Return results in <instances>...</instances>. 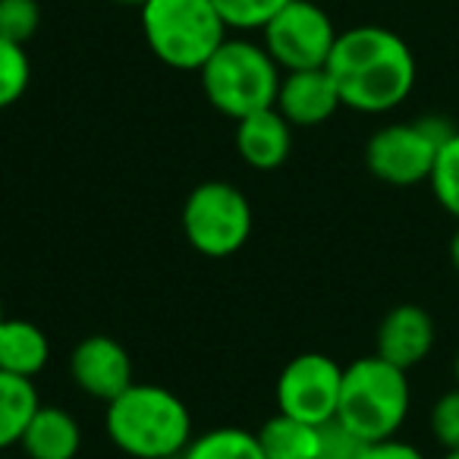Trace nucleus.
I'll return each mask as SVG.
<instances>
[{"instance_id": "nucleus-1", "label": "nucleus", "mask_w": 459, "mask_h": 459, "mask_svg": "<svg viewBox=\"0 0 459 459\" xmlns=\"http://www.w3.org/2000/svg\"><path fill=\"white\" fill-rule=\"evenodd\" d=\"M327 73L343 108L359 114H387L415 89L412 48L384 26H356L337 35Z\"/></svg>"}, {"instance_id": "nucleus-2", "label": "nucleus", "mask_w": 459, "mask_h": 459, "mask_svg": "<svg viewBox=\"0 0 459 459\" xmlns=\"http://www.w3.org/2000/svg\"><path fill=\"white\" fill-rule=\"evenodd\" d=\"M104 428L117 450L133 459L183 456L192 444V415L173 390L160 384H129L108 403Z\"/></svg>"}, {"instance_id": "nucleus-3", "label": "nucleus", "mask_w": 459, "mask_h": 459, "mask_svg": "<svg viewBox=\"0 0 459 459\" xmlns=\"http://www.w3.org/2000/svg\"><path fill=\"white\" fill-rule=\"evenodd\" d=\"M412 406L409 371L384 362L381 356H362L343 368L337 421L365 444L396 437Z\"/></svg>"}, {"instance_id": "nucleus-4", "label": "nucleus", "mask_w": 459, "mask_h": 459, "mask_svg": "<svg viewBox=\"0 0 459 459\" xmlns=\"http://www.w3.org/2000/svg\"><path fill=\"white\" fill-rule=\"evenodd\" d=\"M198 76L211 108L230 120H243L249 114L274 108L283 70L264 51V45L227 39L198 70Z\"/></svg>"}, {"instance_id": "nucleus-5", "label": "nucleus", "mask_w": 459, "mask_h": 459, "mask_svg": "<svg viewBox=\"0 0 459 459\" xmlns=\"http://www.w3.org/2000/svg\"><path fill=\"white\" fill-rule=\"evenodd\" d=\"M142 32L160 64L198 73L227 41V22L214 0H148L142 7Z\"/></svg>"}, {"instance_id": "nucleus-6", "label": "nucleus", "mask_w": 459, "mask_h": 459, "mask_svg": "<svg viewBox=\"0 0 459 459\" xmlns=\"http://www.w3.org/2000/svg\"><path fill=\"white\" fill-rule=\"evenodd\" d=\"M450 133V123L437 117L387 123L365 145V167L375 179H381L384 186H396V189L428 183L440 145Z\"/></svg>"}, {"instance_id": "nucleus-7", "label": "nucleus", "mask_w": 459, "mask_h": 459, "mask_svg": "<svg viewBox=\"0 0 459 459\" xmlns=\"http://www.w3.org/2000/svg\"><path fill=\"white\" fill-rule=\"evenodd\" d=\"M183 233L195 252L227 258L252 237V204L233 183L208 179L189 192L183 204Z\"/></svg>"}, {"instance_id": "nucleus-8", "label": "nucleus", "mask_w": 459, "mask_h": 459, "mask_svg": "<svg viewBox=\"0 0 459 459\" xmlns=\"http://www.w3.org/2000/svg\"><path fill=\"white\" fill-rule=\"evenodd\" d=\"M337 35L340 32L333 29L331 16L318 4L290 0L287 7L262 29V45L283 73L318 70V66H327Z\"/></svg>"}, {"instance_id": "nucleus-9", "label": "nucleus", "mask_w": 459, "mask_h": 459, "mask_svg": "<svg viewBox=\"0 0 459 459\" xmlns=\"http://www.w3.org/2000/svg\"><path fill=\"white\" fill-rule=\"evenodd\" d=\"M340 387H343V368L331 356L302 352L290 359L277 377V412L321 428L337 419Z\"/></svg>"}, {"instance_id": "nucleus-10", "label": "nucleus", "mask_w": 459, "mask_h": 459, "mask_svg": "<svg viewBox=\"0 0 459 459\" xmlns=\"http://www.w3.org/2000/svg\"><path fill=\"white\" fill-rule=\"evenodd\" d=\"M70 375L85 396L110 403L133 384V359L114 337L91 333L70 352Z\"/></svg>"}, {"instance_id": "nucleus-11", "label": "nucleus", "mask_w": 459, "mask_h": 459, "mask_svg": "<svg viewBox=\"0 0 459 459\" xmlns=\"http://www.w3.org/2000/svg\"><path fill=\"white\" fill-rule=\"evenodd\" d=\"M434 340H437V327H434L431 315L415 302H403V306L390 308L377 325L375 356L403 371H412L431 356Z\"/></svg>"}, {"instance_id": "nucleus-12", "label": "nucleus", "mask_w": 459, "mask_h": 459, "mask_svg": "<svg viewBox=\"0 0 459 459\" xmlns=\"http://www.w3.org/2000/svg\"><path fill=\"white\" fill-rule=\"evenodd\" d=\"M274 108L287 117L290 126H321L343 108V101L327 66H318V70L283 73Z\"/></svg>"}, {"instance_id": "nucleus-13", "label": "nucleus", "mask_w": 459, "mask_h": 459, "mask_svg": "<svg viewBox=\"0 0 459 459\" xmlns=\"http://www.w3.org/2000/svg\"><path fill=\"white\" fill-rule=\"evenodd\" d=\"M237 152L255 170H277L293 152V126L277 108L237 120Z\"/></svg>"}, {"instance_id": "nucleus-14", "label": "nucleus", "mask_w": 459, "mask_h": 459, "mask_svg": "<svg viewBox=\"0 0 459 459\" xmlns=\"http://www.w3.org/2000/svg\"><path fill=\"white\" fill-rule=\"evenodd\" d=\"M20 446L29 459H76L82 428L64 406H39L22 431Z\"/></svg>"}, {"instance_id": "nucleus-15", "label": "nucleus", "mask_w": 459, "mask_h": 459, "mask_svg": "<svg viewBox=\"0 0 459 459\" xmlns=\"http://www.w3.org/2000/svg\"><path fill=\"white\" fill-rule=\"evenodd\" d=\"M51 359L48 333L35 321L7 318L0 321V371L20 377H35Z\"/></svg>"}, {"instance_id": "nucleus-16", "label": "nucleus", "mask_w": 459, "mask_h": 459, "mask_svg": "<svg viewBox=\"0 0 459 459\" xmlns=\"http://www.w3.org/2000/svg\"><path fill=\"white\" fill-rule=\"evenodd\" d=\"M318 425H308V421H299L283 412L268 419L258 431V444H262L268 459H315L318 456Z\"/></svg>"}, {"instance_id": "nucleus-17", "label": "nucleus", "mask_w": 459, "mask_h": 459, "mask_svg": "<svg viewBox=\"0 0 459 459\" xmlns=\"http://www.w3.org/2000/svg\"><path fill=\"white\" fill-rule=\"evenodd\" d=\"M39 406L41 400L32 377L0 371V450L20 444L22 431H26Z\"/></svg>"}, {"instance_id": "nucleus-18", "label": "nucleus", "mask_w": 459, "mask_h": 459, "mask_svg": "<svg viewBox=\"0 0 459 459\" xmlns=\"http://www.w3.org/2000/svg\"><path fill=\"white\" fill-rule=\"evenodd\" d=\"M183 459H268L258 444V434L246 428H211L192 437Z\"/></svg>"}, {"instance_id": "nucleus-19", "label": "nucleus", "mask_w": 459, "mask_h": 459, "mask_svg": "<svg viewBox=\"0 0 459 459\" xmlns=\"http://www.w3.org/2000/svg\"><path fill=\"white\" fill-rule=\"evenodd\" d=\"M428 186H431L440 208L459 221V129H453L444 145H440Z\"/></svg>"}, {"instance_id": "nucleus-20", "label": "nucleus", "mask_w": 459, "mask_h": 459, "mask_svg": "<svg viewBox=\"0 0 459 459\" xmlns=\"http://www.w3.org/2000/svg\"><path fill=\"white\" fill-rule=\"evenodd\" d=\"M29 79H32V66H29L26 48L0 35V110L26 95Z\"/></svg>"}, {"instance_id": "nucleus-21", "label": "nucleus", "mask_w": 459, "mask_h": 459, "mask_svg": "<svg viewBox=\"0 0 459 459\" xmlns=\"http://www.w3.org/2000/svg\"><path fill=\"white\" fill-rule=\"evenodd\" d=\"M290 0H214L217 13L223 16L227 29H239V32H249V29H264Z\"/></svg>"}, {"instance_id": "nucleus-22", "label": "nucleus", "mask_w": 459, "mask_h": 459, "mask_svg": "<svg viewBox=\"0 0 459 459\" xmlns=\"http://www.w3.org/2000/svg\"><path fill=\"white\" fill-rule=\"evenodd\" d=\"M41 26L39 0H0V35L26 48Z\"/></svg>"}, {"instance_id": "nucleus-23", "label": "nucleus", "mask_w": 459, "mask_h": 459, "mask_svg": "<svg viewBox=\"0 0 459 459\" xmlns=\"http://www.w3.org/2000/svg\"><path fill=\"white\" fill-rule=\"evenodd\" d=\"M431 434L444 450H459V384L440 394L428 412Z\"/></svg>"}, {"instance_id": "nucleus-24", "label": "nucleus", "mask_w": 459, "mask_h": 459, "mask_svg": "<svg viewBox=\"0 0 459 459\" xmlns=\"http://www.w3.org/2000/svg\"><path fill=\"white\" fill-rule=\"evenodd\" d=\"M365 440L356 437L346 425H340L337 419L321 425V440H318V456L315 459H359L362 456Z\"/></svg>"}, {"instance_id": "nucleus-25", "label": "nucleus", "mask_w": 459, "mask_h": 459, "mask_svg": "<svg viewBox=\"0 0 459 459\" xmlns=\"http://www.w3.org/2000/svg\"><path fill=\"white\" fill-rule=\"evenodd\" d=\"M359 459H425V453L419 446L406 444L400 437H384V440H371L362 446V456Z\"/></svg>"}, {"instance_id": "nucleus-26", "label": "nucleus", "mask_w": 459, "mask_h": 459, "mask_svg": "<svg viewBox=\"0 0 459 459\" xmlns=\"http://www.w3.org/2000/svg\"><path fill=\"white\" fill-rule=\"evenodd\" d=\"M450 264H453V271L459 274V227H456V233H453V239H450Z\"/></svg>"}, {"instance_id": "nucleus-27", "label": "nucleus", "mask_w": 459, "mask_h": 459, "mask_svg": "<svg viewBox=\"0 0 459 459\" xmlns=\"http://www.w3.org/2000/svg\"><path fill=\"white\" fill-rule=\"evenodd\" d=\"M117 4H126V7H145V4H148V0H117Z\"/></svg>"}, {"instance_id": "nucleus-28", "label": "nucleus", "mask_w": 459, "mask_h": 459, "mask_svg": "<svg viewBox=\"0 0 459 459\" xmlns=\"http://www.w3.org/2000/svg\"><path fill=\"white\" fill-rule=\"evenodd\" d=\"M453 377H456V384H459V352H456V359H453Z\"/></svg>"}, {"instance_id": "nucleus-29", "label": "nucleus", "mask_w": 459, "mask_h": 459, "mask_svg": "<svg viewBox=\"0 0 459 459\" xmlns=\"http://www.w3.org/2000/svg\"><path fill=\"white\" fill-rule=\"evenodd\" d=\"M440 459H459V450H444V456Z\"/></svg>"}, {"instance_id": "nucleus-30", "label": "nucleus", "mask_w": 459, "mask_h": 459, "mask_svg": "<svg viewBox=\"0 0 459 459\" xmlns=\"http://www.w3.org/2000/svg\"><path fill=\"white\" fill-rule=\"evenodd\" d=\"M0 321H4V302H0Z\"/></svg>"}, {"instance_id": "nucleus-31", "label": "nucleus", "mask_w": 459, "mask_h": 459, "mask_svg": "<svg viewBox=\"0 0 459 459\" xmlns=\"http://www.w3.org/2000/svg\"><path fill=\"white\" fill-rule=\"evenodd\" d=\"M167 459H183V456H167Z\"/></svg>"}]
</instances>
